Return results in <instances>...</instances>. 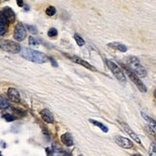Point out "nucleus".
<instances>
[{"mask_svg":"<svg viewBox=\"0 0 156 156\" xmlns=\"http://www.w3.org/2000/svg\"><path fill=\"white\" fill-rule=\"evenodd\" d=\"M19 53L22 58L33 63H37V64H44L47 61V57H46L45 54L27 47H22Z\"/></svg>","mask_w":156,"mask_h":156,"instance_id":"obj_1","label":"nucleus"},{"mask_svg":"<svg viewBox=\"0 0 156 156\" xmlns=\"http://www.w3.org/2000/svg\"><path fill=\"white\" fill-rule=\"evenodd\" d=\"M126 64H127V67H129V69L132 71H134L138 76H140V77L146 76V71L144 69V67L141 65V63H140V61H139L138 58H136V57L127 58Z\"/></svg>","mask_w":156,"mask_h":156,"instance_id":"obj_2","label":"nucleus"},{"mask_svg":"<svg viewBox=\"0 0 156 156\" xmlns=\"http://www.w3.org/2000/svg\"><path fill=\"white\" fill-rule=\"evenodd\" d=\"M105 62H106L108 67L110 69V70L113 72V74L116 76V78L119 80V81L124 83L126 81V78H125V75L123 73V69H121V67L118 66L115 62H113L111 60H108V59H106V60H105Z\"/></svg>","mask_w":156,"mask_h":156,"instance_id":"obj_3","label":"nucleus"},{"mask_svg":"<svg viewBox=\"0 0 156 156\" xmlns=\"http://www.w3.org/2000/svg\"><path fill=\"white\" fill-rule=\"evenodd\" d=\"M124 69L126 71V73L128 74L129 78L131 79V81L135 84V85L137 86V88L139 90H140V92H146V87L145 86V84L142 82V80L139 78V76L134 72V71H132L131 69H129V67L127 66H123Z\"/></svg>","mask_w":156,"mask_h":156,"instance_id":"obj_4","label":"nucleus"},{"mask_svg":"<svg viewBox=\"0 0 156 156\" xmlns=\"http://www.w3.org/2000/svg\"><path fill=\"white\" fill-rule=\"evenodd\" d=\"M1 47L3 50L8 51L10 53H19L21 50V46H20L18 43L9 40H2L1 41Z\"/></svg>","mask_w":156,"mask_h":156,"instance_id":"obj_5","label":"nucleus"},{"mask_svg":"<svg viewBox=\"0 0 156 156\" xmlns=\"http://www.w3.org/2000/svg\"><path fill=\"white\" fill-rule=\"evenodd\" d=\"M26 29H25L24 25L22 23L18 22V24L16 25L15 28V33H14V38L16 41H22L25 40L26 38Z\"/></svg>","mask_w":156,"mask_h":156,"instance_id":"obj_6","label":"nucleus"},{"mask_svg":"<svg viewBox=\"0 0 156 156\" xmlns=\"http://www.w3.org/2000/svg\"><path fill=\"white\" fill-rule=\"evenodd\" d=\"M66 57L70 59L71 61L74 62V63H76V64H78V65H81L83 67H85L86 69H91L92 71H96V69L95 67H92L90 63L86 62L85 60H83V59H81V58H79L77 56H73V55H69V54H66Z\"/></svg>","mask_w":156,"mask_h":156,"instance_id":"obj_7","label":"nucleus"},{"mask_svg":"<svg viewBox=\"0 0 156 156\" xmlns=\"http://www.w3.org/2000/svg\"><path fill=\"white\" fill-rule=\"evenodd\" d=\"M118 123L121 124V126L123 127V129L125 131V133H127L129 136L133 139V140H135L137 143H139V144H140V143H141L140 138H139L138 135L133 131V130L131 129V127H130V126L127 123H123V121H118Z\"/></svg>","mask_w":156,"mask_h":156,"instance_id":"obj_8","label":"nucleus"},{"mask_svg":"<svg viewBox=\"0 0 156 156\" xmlns=\"http://www.w3.org/2000/svg\"><path fill=\"white\" fill-rule=\"evenodd\" d=\"M116 143L121 147H123V149H132L133 147V143L131 141L128 140L127 138H124V137H121V136L116 137Z\"/></svg>","mask_w":156,"mask_h":156,"instance_id":"obj_9","label":"nucleus"},{"mask_svg":"<svg viewBox=\"0 0 156 156\" xmlns=\"http://www.w3.org/2000/svg\"><path fill=\"white\" fill-rule=\"evenodd\" d=\"M1 15H3L5 16V18L7 19V21L11 23L14 21L15 19V13L13 11L10 7H4L2 11H1Z\"/></svg>","mask_w":156,"mask_h":156,"instance_id":"obj_10","label":"nucleus"},{"mask_svg":"<svg viewBox=\"0 0 156 156\" xmlns=\"http://www.w3.org/2000/svg\"><path fill=\"white\" fill-rule=\"evenodd\" d=\"M41 117L45 123H54L53 115L48 109H44V110H41Z\"/></svg>","mask_w":156,"mask_h":156,"instance_id":"obj_11","label":"nucleus"},{"mask_svg":"<svg viewBox=\"0 0 156 156\" xmlns=\"http://www.w3.org/2000/svg\"><path fill=\"white\" fill-rule=\"evenodd\" d=\"M8 96L14 102H20V95L18 91L15 89V88H10L8 90Z\"/></svg>","mask_w":156,"mask_h":156,"instance_id":"obj_12","label":"nucleus"},{"mask_svg":"<svg viewBox=\"0 0 156 156\" xmlns=\"http://www.w3.org/2000/svg\"><path fill=\"white\" fill-rule=\"evenodd\" d=\"M61 141L62 143L67 146H73V139L72 136L69 133H65L61 136Z\"/></svg>","mask_w":156,"mask_h":156,"instance_id":"obj_13","label":"nucleus"},{"mask_svg":"<svg viewBox=\"0 0 156 156\" xmlns=\"http://www.w3.org/2000/svg\"><path fill=\"white\" fill-rule=\"evenodd\" d=\"M108 46H110V47L114 48V49H117L119 50L121 52H125L127 51V47L123 44H120V43H112V44H109Z\"/></svg>","mask_w":156,"mask_h":156,"instance_id":"obj_14","label":"nucleus"},{"mask_svg":"<svg viewBox=\"0 0 156 156\" xmlns=\"http://www.w3.org/2000/svg\"><path fill=\"white\" fill-rule=\"evenodd\" d=\"M0 19H1V23H0V34H1V36H3L4 34H5L7 32V25H8V22L7 19L5 18V16H4L3 15H1V18H0Z\"/></svg>","mask_w":156,"mask_h":156,"instance_id":"obj_15","label":"nucleus"},{"mask_svg":"<svg viewBox=\"0 0 156 156\" xmlns=\"http://www.w3.org/2000/svg\"><path fill=\"white\" fill-rule=\"evenodd\" d=\"M142 116H143V118H144V119L146 120V123H149L154 130H156V121H155L154 120L151 119V118H149L147 115H146V114H145L144 112H142Z\"/></svg>","mask_w":156,"mask_h":156,"instance_id":"obj_16","label":"nucleus"},{"mask_svg":"<svg viewBox=\"0 0 156 156\" xmlns=\"http://www.w3.org/2000/svg\"><path fill=\"white\" fill-rule=\"evenodd\" d=\"M90 121H91V123H92V124H94V125L98 126V127H99L101 130H102L103 132H105V133L108 132V130H109V129H108V127H107V126L105 125V124L99 123V121H95V120H90Z\"/></svg>","mask_w":156,"mask_h":156,"instance_id":"obj_17","label":"nucleus"},{"mask_svg":"<svg viewBox=\"0 0 156 156\" xmlns=\"http://www.w3.org/2000/svg\"><path fill=\"white\" fill-rule=\"evenodd\" d=\"M74 40H75V41L77 43V44L79 45V46H83L84 44H85V41L83 40V38L81 37V36H79L78 34H74Z\"/></svg>","mask_w":156,"mask_h":156,"instance_id":"obj_18","label":"nucleus"},{"mask_svg":"<svg viewBox=\"0 0 156 156\" xmlns=\"http://www.w3.org/2000/svg\"><path fill=\"white\" fill-rule=\"evenodd\" d=\"M0 103H1V109L2 110H5V109L9 108V106H10L9 101H7V99L4 98V96H2V95H1V102Z\"/></svg>","mask_w":156,"mask_h":156,"instance_id":"obj_19","label":"nucleus"},{"mask_svg":"<svg viewBox=\"0 0 156 156\" xmlns=\"http://www.w3.org/2000/svg\"><path fill=\"white\" fill-rule=\"evenodd\" d=\"M13 111L16 114V115H18V117H24L26 115V112L22 109H18V108H13Z\"/></svg>","mask_w":156,"mask_h":156,"instance_id":"obj_20","label":"nucleus"},{"mask_svg":"<svg viewBox=\"0 0 156 156\" xmlns=\"http://www.w3.org/2000/svg\"><path fill=\"white\" fill-rule=\"evenodd\" d=\"M45 13H46V15H47V16H54L56 14V9L53 6H50V7L47 8V9H46Z\"/></svg>","mask_w":156,"mask_h":156,"instance_id":"obj_21","label":"nucleus"},{"mask_svg":"<svg viewBox=\"0 0 156 156\" xmlns=\"http://www.w3.org/2000/svg\"><path fill=\"white\" fill-rule=\"evenodd\" d=\"M149 156H156V145L152 144L149 147Z\"/></svg>","mask_w":156,"mask_h":156,"instance_id":"obj_22","label":"nucleus"},{"mask_svg":"<svg viewBox=\"0 0 156 156\" xmlns=\"http://www.w3.org/2000/svg\"><path fill=\"white\" fill-rule=\"evenodd\" d=\"M29 44H30V45H39L40 41H38L37 39H35V38L30 37V38H29Z\"/></svg>","mask_w":156,"mask_h":156,"instance_id":"obj_23","label":"nucleus"},{"mask_svg":"<svg viewBox=\"0 0 156 156\" xmlns=\"http://www.w3.org/2000/svg\"><path fill=\"white\" fill-rule=\"evenodd\" d=\"M57 34H58V32H57V30L55 28H50L49 30H48V33H47V35H48V37H55V36H57Z\"/></svg>","mask_w":156,"mask_h":156,"instance_id":"obj_24","label":"nucleus"},{"mask_svg":"<svg viewBox=\"0 0 156 156\" xmlns=\"http://www.w3.org/2000/svg\"><path fill=\"white\" fill-rule=\"evenodd\" d=\"M3 118L5 119L7 121H13L16 120V118L14 116L10 115V114H5V115H3Z\"/></svg>","mask_w":156,"mask_h":156,"instance_id":"obj_25","label":"nucleus"},{"mask_svg":"<svg viewBox=\"0 0 156 156\" xmlns=\"http://www.w3.org/2000/svg\"><path fill=\"white\" fill-rule=\"evenodd\" d=\"M26 28H27V30L30 33H32V34H36L38 32L37 28L35 26H33V25H27Z\"/></svg>","mask_w":156,"mask_h":156,"instance_id":"obj_26","label":"nucleus"},{"mask_svg":"<svg viewBox=\"0 0 156 156\" xmlns=\"http://www.w3.org/2000/svg\"><path fill=\"white\" fill-rule=\"evenodd\" d=\"M16 4H18V7H22L23 6V1L22 0H16Z\"/></svg>","mask_w":156,"mask_h":156,"instance_id":"obj_27","label":"nucleus"},{"mask_svg":"<svg viewBox=\"0 0 156 156\" xmlns=\"http://www.w3.org/2000/svg\"><path fill=\"white\" fill-rule=\"evenodd\" d=\"M50 61H51V63H52V65H53L54 67H58V65H57V63H56V61H55V60H54V59H53V58H50Z\"/></svg>","mask_w":156,"mask_h":156,"instance_id":"obj_28","label":"nucleus"},{"mask_svg":"<svg viewBox=\"0 0 156 156\" xmlns=\"http://www.w3.org/2000/svg\"><path fill=\"white\" fill-rule=\"evenodd\" d=\"M154 96L156 98V90H155V92H154Z\"/></svg>","mask_w":156,"mask_h":156,"instance_id":"obj_29","label":"nucleus"},{"mask_svg":"<svg viewBox=\"0 0 156 156\" xmlns=\"http://www.w3.org/2000/svg\"><path fill=\"white\" fill-rule=\"evenodd\" d=\"M79 156H82V155H79Z\"/></svg>","mask_w":156,"mask_h":156,"instance_id":"obj_30","label":"nucleus"}]
</instances>
